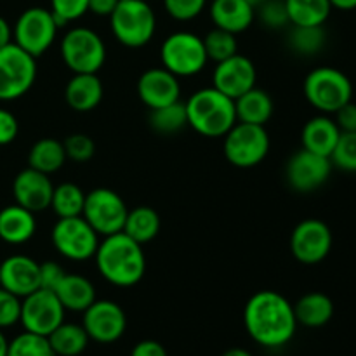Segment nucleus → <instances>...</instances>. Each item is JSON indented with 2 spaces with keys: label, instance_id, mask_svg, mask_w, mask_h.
Returning a JSON list of instances; mask_svg holds the SVG:
<instances>
[{
  "label": "nucleus",
  "instance_id": "1",
  "mask_svg": "<svg viewBox=\"0 0 356 356\" xmlns=\"http://www.w3.org/2000/svg\"><path fill=\"white\" fill-rule=\"evenodd\" d=\"M243 323L252 341L270 350L291 343L298 329L294 306L275 291H259L247 301Z\"/></svg>",
  "mask_w": 356,
  "mask_h": 356
},
{
  "label": "nucleus",
  "instance_id": "2",
  "mask_svg": "<svg viewBox=\"0 0 356 356\" xmlns=\"http://www.w3.org/2000/svg\"><path fill=\"white\" fill-rule=\"evenodd\" d=\"M101 277L115 287H134L146 273V256L141 243L124 232L104 236L94 254Z\"/></svg>",
  "mask_w": 356,
  "mask_h": 356
},
{
  "label": "nucleus",
  "instance_id": "3",
  "mask_svg": "<svg viewBox=\"0 0 356 356\" xmlns=\"http://www.w3.org/2000/svg\"><path fill=\"white\" fill-rule=\"evenodd\" d=\"M184 106L188 125L205 138H225L236 124L235 101L212 86L191 94Z\"/></svg>",
  "mask_w": 356,
  "mask_h": 356
},
{
  "label": "nucleus",
  "instance_id": "4",
  "mask_svg": "<svg viewBox=\"0 0 356 356\" xmlns=\"http://www.w3.org/2000/svg\"><path fill=\"white\" fill-rule=\"evenodd\" d=\"M111 33L129 49L145 47L156 31V16L148 2L120 0L110 16Z\"/></svg>",
  "mask_w": 356,
  "mask_h": 356
},
{
  "label": "nucleus",
  "instance_id": "5",
  "mask_svg": "<svg viewBox=\"0 0 356 356\" xmlns=\"http://www.w3.org/2000/svg\"><path fill=\"white\" fill-rule=\"evenodd\" d=\"M306 101L323 115L336 113L353 97V83L341 70L320 66L306 75L302 83Z\"/></svg>",
  "mask_w": 356,
  "mask_h": 356
},
{
  "label": "nucleus",
  "instance_id": "6",
  "mask_svg": "<svg viewBox=\"0 0 356 356\" xmlns=\"http://www.w3.org/2000/svg\"><path fill=\"white\" fill-rule=\"evenodd\" d=\"M63 63L73 73H97L106 63V45L87 26L70 28L59 45Z\"/></svg>",
  "mask_w": 356,
  "mask_h": 356
},
{
  "label": "nucleus",
  "instance_id": "7",
  "mask_svg": "<svg viewBox=\"0 0 356 356\" xmlns=\"http://www.w3.org/2000/svg\"><path fill=\"white\" fill-rule=\"evenodd\" d=\"M160 61L177 79L198 75L209 61L204 38L191 31H174L160 47Z\"/></svg>",
  "mask_w": 356,
  "mask_h": 356
},
{
  "label": "nucleus",
  "instance_id": "8",
  "mask_svg": "<svg viewBox=\"0 0 356 356\" xmlns=\"http://www.w3.org/2000/svg\"><path fill=\"white\" fill-rule=\"evenodd\" d=\"M270 136L264 125L236 122L225 136L222 149L225 156L233 167L250 169L266 159L270 152Z\"/></svg>",
  "mask_w": 356,
  "mask_h": 356
},
{
  "label": "nucleus",
  "instance_id": "9",
  "mask_svg": "<svg viewBox=\"0 0 356 356\" xmlns=\"http://www.w3.org/2000/svg\"><path fill=\"white\" fill-rule=\"evenodd\" d=\"M37 80V58L10 42L0 49V101H16Z\"/></svg>",
  "mask_w": 356,
  "mask_h": 356
},
{
  "label": "nucleus",
  "instance_id": "10",
  "mask_svg": "<svg viewBox=\"0 0 356 356\" xmlns=\"http://www.w3.org/2000/svg\"><path fill=\"white\" fill-rule=\"evenodd\" d=\"M59 24L51 9L30 7L23 10L13 26V42L33 58L49 51L58 37Z\"/></svg>",
  "mask_w": 356,
  "mask_h": 356
},
{
  "label": "nucleus",
  "instance_id": "11",
  "mask_svg": "<svg viewBox=\"0 0 356 356\" xmlns=\"http://www.w3.org/2000/svg\"><path fill=\"white\" fill-rule=\"evenodd\" d=\"M51 240L54 249L70 261L92 259L99 245V235L82 216L59 218L52 226Z\"/></svg>",
  "mask_w": 356,
  "mask_h": 356
},
{
  "label": "nucleus",
  "instance_id": "12",
  "mask_svg": "<svg viewBox=\"0 0 356 356\" xmlns=\"http://www.w3.org/2000/svg\"><path fill=\"white\" fill-rule=\"evenodd\" d=\"M127 205L117 191L110 188H96L86 193L82 218L99 236H110L124 229Z\"/></svg>",
  "mask_w": 356,
  "mask_h": 356
},
{
  "label": "nucleus",
  "instance_id": "13",
  "mask_svg": "<svg viewBox=\"0 0 356 356\" xmlns=\"http://www.w3.org/2000/svg\"><path fill=\"white\" fill-rule=\"evenodd\" d=\"M63 305L56 294L47 289H38L30 296L21 299V316L24 330L47 337L56 327L65 322Z\"/></svg>",
  "mask_w": 356,
  "mask_h": 356
},
{
  "label": "nucleus",
  "instance_id": "14",
  "mask_svg": "<svg viewBox=\"0 0 356 356\" xmlns=\"http://www.w3.org/2000/svg\"><path fill=\"white\" fill-rule=\"evenodd\" d=\"M332 250V232L323 221L315 218L305 219L291 235V252L296 261L313 266L327 259Z\"/></svg>",
  "mask_w": 356,
  "mask_h": 356
},
{
  "label": "nucleus",
  "instance_id": "15",
  "mask_svg": "<svg viewBox=\"0 0 356 356\" xmlns=\"http://www.w3.org/2000/svg\"><path fill=\"white\" fill-rule=\"evenodd\" d=\"M82 327L89 339L99 344L117 343L127 329V316L122 306L108 299H96L83 312Z\"/></svg>",
  "mask_w": 356,
  "mask_h": 356
},
{
  "label": "nucleus",
  "instance_id": "16",
  "mask_svg": "<svg viewBox=\"0 0 356 356\" xmlns=\"http://www.w3.org/2000/svg\"><path fill=\"white\" fill-rule=\"evenodd\" d=\"M332 167L329 156L316 155L302 148L289 159L285 165V177L294 191L312 193L329 181Z\"/></svg>",
  "mask_w": 356,
  "mask_h": 356
},
{
  "label": "nucleus",
  "instance_id": "17",
  "mask_svg": "<svg viewBox=\"0 0 356 356\" xmlns=\"http://www.w3.org/2000/svg\"><path fill=\"white\" fill-rule=\"evenodd\" d=\"M256 80L257 72L254 63L238 52L225 61L216 63L214 73H212V87L221 90L233 101L256 87Z\"/></svg>",
  "mask_w": 356,
  "mask_h": 356
},
{
  "label": "nucleus",
  "instance_id": "18",
  "mask_svg": "<svg viewBox=\"0 0 356 356\" xmlns=\"http://www.w3.org/2000/svg\"><path fill=\"white\" fill-rule=\"evenodd\" d=\"M0 287L17 298H26L40 289V264L30 256L14 254L0 263Z\"/></svg>",
  "mask_w": 356,
  "mask_h": 356
},
{
  "label": "nucleus",
  "instance_id": "19",
  "mask_svg": "<svg viewBox=\"0 0 356 356\" xmlns=\"http://www.w3.org/2000/svg\"><path fill=\"white\" fill-rule=\"evenodd\" d=\"M138 96L149 110L176 103L181 99L179 79L163 66L146 70L138 80Z\"/></svg>",
  "mask_w": 356,
  "mask_h": 356
},
{
  "label": "nucleus",
  "instance_id": "20",
  "mask_svg": "<svg viewBox=\"0 0 356 356\" xmlns=\"http://www.w3.org/2000/svg\"><path fill=\"white\" fill-rule=\"evenodd\" d=\"M52 191H54V184L51 177L31 167L21 170L13 181V195L16 204L33 214L47 211L51 207Z\"/></svg>",
  "mask_w": 356,
  "mask_h": 356
},
{
  "label": "nucleus",
  "instance_id": "21",
  "mask_svg": "<svg viewBox=\"0 0 356 356\" xmlns=\"http://www.w3.org/2000/svg\"><path fill=\"white\" fill-rule=\"evenodd\" d=\"M103 82L97 73H73L65 87V99L73 111L89 113L103 101Z\"/></svg>",
  "mask_w": 356,
  "mask_h": 356
},
{
  "label": "nucleus",
  "instance_id": "22",
  "mask_svg": "<svg viewBox=\"0 0 356 356\" xmlns=\"http://www.w3.org/2000/svg\"><path fill=\"white\" fill-rule=\"evenodd\" d=\"M209 13L216 28L233 35L249 30L256 19V9L245 0H212Z\"/></svg>",
  "mask_w": 356,
  "mask_h": 356
},
{
  "label": "nucleus",
  "instance_id": "23",
  "mask_svg": "<svg viewBox=\"0 0 356 356\" xmlns=\"http://www.w3.org/2000/svg\"><path fill=\"white\" fill-rule=\"evenodd\" d=\"M339 138L341 129L337 127L336 120H332L329 115L323 113L309 118L301 132L302 148L316 153V155L329 156V159L332 155Z\"/></svg>",
  "mask_w": 356,
  "mask_h": 356
},
{
  "label": "nucleus",
  "instance_id": "24",
  "mask_svg": "<svg viewBox=\"0 0 356 356\" xmlns=\"http://www.w3.org/2000/svg\"><path fill=\"white\" fill-rule=\"evenodd\" d=\"M37 232L35 214L21 205H7L0 211V240L9 245H21L33 238Z\"/></svg>",
  "mask_w": 356,
  "mask_h": 356
},
{
  "label": "nucleus",
  "instance_id": "25",
  "mask_svg": "<svg viewBox=\"0 0 356 356\" xmlns=\"http://www.w3.org/2000/svg\"><path fill=\"white\" fill-rule=\"evenodd\" d=\"M52 292L66 312L83 313L96 301V289H94L92 282L82 275L66 273Z\"/></svg>",
  "mask_w": 356,
  "mask_h": 356
},
{
  "label": "nucleus",
  "instance_id": "26",
  "mask_svg": "<svg viewBox=\"0 0 356 356\" xmlns=\"http://www.w3.org/2000/svg\"><path fill=\"white\" fill-rule=\"evenodd\" d=\"M236 122L254 125H266L273 117L275 103L270 94L263 89L252 87L235 99Z\"/></svg>",
  "mask_w": 356,
  "mask_h": 356
},
{
  "label": "nucleus",
  "instance_id": "27",
  "mask_svg": "<svg viewBox=\"0 0 356 356\" xmlns=\"http://www.w3.org/2000/svg\"><path fill=\"white\" fill-rule=\"evenodd\" d=\"M294 315L301 325L308 327V329H318L332 320L334 302L323 292H309L296 302Z\"/></svg>",
  "mask_w": 356,
  "mask_h": 356
},
{
  "label": "nucleus",
  "instance_id": "28",
  "mask_svg": "<svg viewBox=\"0 0 356 356\" xmlns=\"http://www.w3.org/2000/svg\"><path fill=\"white\" fill-rule=\"evenodd\" d=\"M66 160L68 159H66L63 141L54 138H42L31 146L30 155H28V167L51 176L65 165Z\"/></svg>",
  "mask_w": 356,
  "mask_h": 356
},
{
  "label": "nucleus",
  "instance_id": "29",
  "mask_svg": "<svg viewBox=\"0 0 356 356\" xmlns=\"http://www.w3.org/2000/svg\"><path fill=\"white\" fill-rule=\"evenodd\" d=\"M160 226H162V221H160L159 212L148 205H139V207L127 212L122 232L143 245V243H148L153 238H156Z\"/></svg>",
  "mask_w": 356,
  "mask_h": 356
},
{
  "label": "nucleus",
  "instance_id": "30",
  "mask_svg": "<svg viewBox=\"0 0 356 356\" xmlns=\"http://www.w3.org/2000/svg\"><path fill=\"white\" fill-rule=\"evenodd\" d=\"M292 26H323L332 13L329 0H285Z\"/></svg>",
  "mask_w": 356,
  "mask_h": 356
},
{
  "label": "nucleus",
  "instance_id": "31",
  "mask_svg": "<svg viewBox=\"0 0 356 356\" xmlns=\"http://www.w3.org/2000/svg\"><path fill=\"white\" fill-rule=\"evenodd\" d=\"M47 339L56 356L82 355L90 341L82 325L68 322H63L61 325L56 327V329L49 334Z\"/></svg>",
  "mask_w": 356,
  "mask_h": 356
},
{
  "label": "nucleus",
  "instance_id": "32",
  "mask_svg": "<svg viewBox=\"0 0 356 356\" xmlns=\"http://www.w3.org/2000/svg\"><path fill=\"white\" fill-rule=\"evenodd\" d=\"M86 193L75 183H61L52 191L51 209L58 218H75L82 216Z\"/></svg>",
  "mask_w": 356,
  "mask_h": 356
},
{
  "label": "nucleus",
  "instance_id": "33",
  "mask_svg": "<svg viewBox=\"0 0 356 356\" xmlns=\"http://www.w3.org/2000/svg\"><path fill=\"white\" fill-rule=\"evenodd\" d=\"M149 125H152L153 131L163 136L183 131L188 125L186 106L179 99L172 104H167V106L149 110Z\"/></svg>",
  "mask_w": 356,
  "mask_h": 356
},
{
  "label": "nucleus",
  "instance_id": "34",
  "mask_svg": "<svg viewBox=\"0 0 356 356\" xmlns=\"http://www.w3.org/2000/svg\"><path fill=\"white\" fill-rule=\"evenodd\" d=\"M327 33L323 26H292L289 33V45L301 56H315L323 49Z\"/></svg>",
  "mask_w": 356,
  "mask_h": 356
},
{
  "label": "nucleus",
  "instance_id": "35",
  "mask_svg": "<svg viewBox=\"0 0 356 356\" xmlns=\"http://www.w3.org/2000/svg\"><path fill=\"white\" fill-rule=\"evenodd\" d=\"M205 52L207 58L216 63H221L225 59L232 58L238 52V42H236V35L229 33V31L216 28L209 31L204 37Z\"/></svg>",
  "mask_w": 356,
  "mask_h": 356
},
{
  "label": "nucleus",
  "instance_id": "36",
  "mask_svg": "<svg viewBox=\"0 0 356 356\" xmlns=\"http://www.w3.org/2000/svg\"><path fill=\"white\" fill-rule=\"evenodd\" d=\"M7 356H56L49 339L40 334L24 330L23 334L14 337L7 348Z\"/></svg>",
  "mask_w": 356,
  "mask_h": 356
},
{
  "label": "nucleus",
  "instance_id": "37",
  "mask_svg": "<svg viewBox=\"0 0 356 356\" xmlns=\"http://www.w3.org/2000/svg\"><path fill=\"white\" fill-rule=\"evenodd\" d=\"M330 162L337 169L356 172V132H341V138L330 155Z\"/></svg>",
  "mask_w": 356,
  "mask_h": 356
},
{
  "label": "nucleus",
  "instance_id": "38",
  "mask_svg": "<svg viewBox=\"0 0 356 356\" xmlns=\"http://www.w3.org/2000/svg\"><path fill=\"white\" fill-rule=\"evenodd\" d=\"M63 146H65L66 159L73 160L76 163L89 162L94 156V153H96V143H94V139L90 136L82 134V132L70 134L63 141Z\"/></svg>",
  "mask_w": 356,
  "mask_h": 356
},
{
  "label": "nucleus",
  "instance_id": "39",
  "mask_svg": "<svg viewBox=\"0 0 356 356\" xmlns=\"http://www.w3.org/2000/svg\"><path fill=\"white\" fill-rule=\"evenodd\" d=\"M256 13L259 16L261 23L270 28V30H282L287 24H291L285 0H266V2L257 7Z\"/></svg>",
  "mask_w": 356,
  "mask_h": 356
},
{
  "label": "nucleus",
  "instance_id": "40",
  "mask_svg": "<svg viewBox=\"0 0 356 356\" xmlns=\"http://www.w3.org/2000/svg\"><path fill=\"white\" fill-rule=\"evenodd\" d=\"M51 10L63 28L89 13V0H51Z\"/></svg>",
  "mask_w": 356,
  "mask_h": 356
},
{
  "label": "nucleus",
  "instance_id": "41",
  "mask_svg": "<svg viewBox=\"0 0 356 356\" xmlns=\"http://www.w3.org/2000/svg\"><path fill=\"white\" fill-rule=\"evenodd\" d=\"M207 0H163L167 14L176 21H193L204 13Z\"/></svg>",
  "mask_w": 356,
  "mask_h": 356
},
{
  "label": "nucleus",
  "instance_id": "42",
  "mask_svg": "<svg viewBox=\"0 0 356 356\" xmlns=\"http://www.w3.org/2000/svg\"><path fill=\"white\" fill-rule=\"evenodd\" d=\"M21 316V298L10 294L3 287H0V329L13 327L19 322Z\"/></svg>",
  "mask_w": 356,
  "mask_h": 356
},
{
  "label": "nucleus",
  "instance_id": "43",
  "mask_svg": "<svg viewBox=\"0 0 356 356\" xmlns=\"http://www.w3.org/2000/svg\"><path fill=\"white\" fill-rule=\"evenodd\" d=\"M65 275L66 271L63 270L61 264L54 263V261H45L40 264V289L54 291Z\"/></svg>",
  "mask_w": 356,
  "mask_h": 356
},
{
  "label": "nucleus",
  "instance_id": "44",
  "mask_svg": "<svg viewBox=\"0 0 356 356\" xmlns=\"http://www.w3.org/2000/svg\"><path fill=\"white\" fill-rule=\"evenodd\" d=\"M19 124L14 113H10L6 108H0V146H7L17 138Z\"/></svg>",
  "mask_w": 356,
  "mask_h": 356
},
{
  "label": "nucleus",
  "instance_id": "45",
  "mask_svg": "<svg viewBox=\"0 0 356 356\" xmlns=\"http://www.w3.org/2000/svg\"><path fill=\"white\" fill-rule=\"evenodd\" d=\"M336 124L341 132H356V104L353 101L336 111Z\"/></svg>",
  "mask_w": 356,
  "mask_h": 356
},
{
  "label": "nucleus",
  "instance_id": "46",
  "mask_svg": "<svg viewBox=\"0 0 356 356\" xmlns=\"http://www.w3.org/2000/svg\"><path fill=\"white\" fill-rule=\"evenodd\" d=\"M131 356H167V350L153 339H145L132 348Z\"/></svg>",
  "mask_w": 356,
  "mask_h": 356
},
{
  "label": "nucleus",
  "instance_id": "47",
  "mask_svg": "<svg viewBox=\"0 0 356 356\" xmlns=\"http://www.w3.org/2000/svg\"><path fill=\"white\" fill-rule=\"evenodd\" d=\"M120 0H89V10L96 16L110 17Z\"/></svg>",
  "mask_w": 356,
  "mask_h": 356
},
{
  "label": "nucleus",
  "instance_id": "48",
  "mask_svg": "<svg viewBox=\"0 0 356 356\" xmlns=\"http://www.w3.org/2000/svg\"><path fill=\"white\" fill-rule=\"evenodd\" d=\"M10 42H13V28L7 23V19L0 16V49L9 45Z\"/></svg>",
  "mask_w": 356,
  "mask_h": 356
},
{
  "label": "nucleus",
  "instance_id": "49",
  "mask_svg": "<svg viewBox=\"0 0 356 356\" xmlns=\"http://www.w3.org/2000/svg\"><path fill=\"white\" fill-rule=\"evenodd\" d=\"M332 9L339 10H353L356 9V0H329Z\"/></svg>",
  "mask_w": 356,
  "mask_h": 356
},
{
  "label": "nucleus",
  "instance_id": "50",
  "mask_svg": "<svg viewBox=\"0 0 356 356\" xmlns=\"http://www.w3.org/2000/svg\"><path fill=\"white\" fill-rule=\"evenodd\" d=\"M222 356H252V355H250L247 350H243V348H232V350L225 351Z\"/></svg>",
  "mask_w": 356,
  "mask_h": 356
},
{
  "label": "nucleus",
  "instance_id": "51",
  "mask_svg": "<svg viewBox=\"0 0 356 356\" xmlns=\"http://www.w3.org/2000/svg\"><path fill=\"white\" fill-rule=\"evenodd\" d=\"M7 348H9V341L6 339L2 329H0V356H7Z\"/></svg>",
  "mask_w": 356,
  "mask_h": 356
},
{
  "label": "nucleus",
  "instance_id": "52",
  "mask_svg": "<svg viewBox=\"0 0 356 356\" xmlns=\"http://www.w3.org/2000/svg\"><path fill=\"white\" fill-rule=\"evenodd\" d=\"M245 2H247V3H250V6H252L254 9H257V7H259L261 3L266 2V0H245Z\"/></svg>",
  "mask_w": 356,
  "mask_h": 356
},
{
  "label": "nucleus",
  "instance_id": "53",
  "mask_svg": "<svg viewBox=\"0 0 356 356\" xmlns=\"http://www.w3.org/2000/svg\"><path fill=\"white\" fill-rule=\"evenodd\" d=\"M141 2H149V0H141Z\"/></svg>",
  "mask_w": 356,
  "mask_h": 356
}]
</instances>
